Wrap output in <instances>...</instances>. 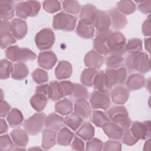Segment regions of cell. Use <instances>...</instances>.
Masks as SVG:
<instances>
[{"mask_svg": "<svg viewBox=\"0 0 151 151\" xmlns=\"http://www.w3.org/2000/svg\"><path fill=\"white\" fill-rule=\"evenodd\" d=\"M125 65L129 72L138 71L139 73H146L150 71V58L143 52L129 54L126 58Z\"/></svg>", "mask_w": 151, "mask_h": 151, "instance_id": "cell-1", "label": "cell"}, {"mask_svg": "<svg viewBox=\"0 0 151 151\" xmlns=\"http://www.w3.org/2000/svg\"><path fill=\"white\" fill-rule=\"evenodd\" d=\"M106 114L111 122L118 124L124 131L130 129L132 122L125 106L120 105L112 106L107 110Z\"/></svg>", "mask_w": 151, "mask_h": 151, "instance_id": "cell-2", "label": "cell"}, {"mask_svg": "<svg viewBox=\"0 0 151 151\" xmlns=\"http://www.w3.org/2000/svg\"><path fill=\"white\" fill-rule=\"evenodd\" d=\"M6 57L12 62L24 63L36 58L37 55L30 49L21 48L18 45H11L5 51Z\"/></svg>", "mask_w": 151, "mask_h": 151, "instance_id": "cell-3", "label": "cell"}, {"mask_svg": "<svg viewBox=\"0 0 151 151\" xmlns=\"http://www.w3.org/2000/svg\"><path fill=\"white\" fill-rule=\"evenodd\" d=\"M77 17L64 12H60L53 17L52 27L55 30L70 32L74 30Z\"/></svg>", "mask_w": 151, "mask_h": 151, "instance_id": "cell-4", "label": "cell"}, {"mask_svg": "<svg viewBox=\"0 0 151 151\" xmlns=\"http://www.w3.org/2000/svg\"><path fill=\"white\" fill-rule=\"evenodd\" d=\"M41 4L39 1H21L15 5V11L17 17L21 19L37 16L40 10Z\"/></svg>", "mask_w": 151, "mask_h": 151, "instance_id": "cell-5", "label": "cell"}, {"mask_svg": "<svg viewBox=\"0 0 151 151\" xmlns=\"http://www.w3.org/2000/svg\"><path fill=\"white\" fill-rule=\"evenodd\" d=\"M126 40L124 35L119 31L112 32L108 37L107 45L109 55L117 54L123 55L125 54Z\"/></svg>", "mask_w": 151, "mask_h": 151, "instance_id": "cell-6", "label": "cell"}, {"mask_svg": "<svg viewBox=\"0 0 151 151\" xmlns=\"http://www.w3.org/2000/svg\"><path fill=\"white\" fill-rule=\"evenodd\" d=\"M46 115L43 113H36L31 117L25 120L23 123L24 130L30 135H36L40 133L45 125Z\"/></svg>", "mask_w": 151, "mask_h": 151, "instance_id": "cell-7", "label": "cell"}, {"mask_svg": "<svg viewBox=\"0 0 151 151\" xmlns=\"http://www.w3.org/2000/svg\"><path fill=\"white\" fill-rule=\"evenodd\" d=\"M55 37L53 31L50 28H44L38 31L35 36L37 47L41 51L50 49L55 42Z\"/></svg>", "mask_w": 151, "mask_h": 151, "instance_id": "cell-8", "label": "cell"}, {"mask_svg": "<svg viewBox=\"0 0 151 151\" xmlns=\"http://www.w3.org/2000/svg\"><path fill=\"white\" fill-rule=\"evenodd\" d=\"M90 106L92 109L106 110L111 105L110 94L109 91H101L94 90L90 97Z\"/></svg>", "mask_w": 151, "mask_h": 151, "instance_id": "cell-9", "label": "cell"}, {"mask_svg": "<svg viewBox=\"0 0 151 151\" xmlns=\"http://www.w3.org/2000/svg\"><path fill=\"white\" fill-rule=\"evenodd\" d=\"M17 40L11 32V22L1 20L0 25V42L1 49L7 48L16 43Z\"/></svg>", "mask_w": 151, "mask_h": 151, "instance_id": "cell-10", "label": "cell"}, {"mask_svg": "<svg viewBox=\"0 0 151 151\" xmlns=\"http://www.w3.org/2000/svg\"><path fill=\"white\" fill-rule=\"evenodd\" d=\"M112 31L109 29L104 32H97L96 37L93 41L94 50L102 55H109V49L107 45V38Z\"/></svg>", "mask_w": 151, "mask_h": 151, "instance_id": "cell-11", "label": "cell"}, {"mask_svg": "<svg viewBox=\"0 0 151 151\" xmlns=\"http://www.w3.org/2000/svg\"><path fill=\"white\" fill-rule=\"evenodd\" d=\"M130 129L139 140H146L150 138L151 134L150 121H134L132 123Z\"/></svg>", "mask_w": 151, "mask_h": 151, "instance_id": "cell-12", "label": "cell"}, {"mask_svg": "<svg viewBox=\"0 0 151 151\" xmlns=\"http://www.w3.org/2000/svg\"><path fill=\"white\" fill-rule=\"evenodd\" d=\"M110 98L114 104L123 105L128 100L130 90L122 86H116L110 91Z\"/></svg>", "mask_w": 151, "mask_h": 151, "instance_id": "cell-13", "label": "cell"}, {"mask_svg": "<svg viewBox=\"0 0 151 151\" xmlns=\"http://www.w3.org/2000/svg\"><path fill=\"white\" fill-rule=\"evenodd\" d=\"M58 58L52 51H44L40 52L38 56V65L45 70H51L57 63Z\"/></svg>", "mask_w": 151, "mask_h": 151, "instance_id": "cell-14", "label": "cell"}, {"mask_svg": "<svg viewBox=\"0 0 151 151\" xmlns=\"http://www.w3.org/2000/svg\"><path fill=\"white\" fill-rule=\"evenodd\" d=\"M98 9L91 4L84 5L81 8L79 14L80 21L87 25H93L96 19Z\"/></svg>", "mask_w": 151, "mask_h": 151, "instance_id": "cell-15", "label": "cell"}, {"mask_svg": "<svg viewBox=\"0 0 151 151\" xmlns=\"http://www.w3.org/2000/svg\"><path fill=\"white\" fill-rule=\"evenodd\" d=\"M107 14L111 21V26L115 29L124 28L127 24V20L125 15L121 13L116 8H113L107 11Z\"/></svg>", "mask_w": 151, "mask_h": 151, "instance_id": "cell-16", "label": "cell"}, {"mask_svg": "<svg viewBox=\"0 0 151 151\" xmlns=\"http://www.w3.org/2000/svg\"><path fill=\"white\" fill-rule=\"evenodd\" d=\"M104 57L94 50L88 51L84 56V63L88 68L97 70L101 68L104 63Z\"/></svg>", "mask_w": 151, "mask_h": 151, "instance_id": "cell-17", "label": "cell"}, {"mask_svg": "<svg viewBox=\"0 0 151 151\" xmlns=\"http://www.w3.org/2000/svg\"><path fill=\"white\" fill-rule=\"evenodd\" d=\"M11 32L17 40L24 38L27 34L28 27L27 22L22 19L14 18L11 22Z\"/></svg>", "mask_w": 151, "mask_h": 151, "instance_id": "cell-18", "label": "cell"}, {"mask_svg": "<svg viewBox=\"0 0 151 151\" xmlns=\"http://www.w3.org/2000/svg\"><path fill=\"white\" fill-rule=\"evenodd\" d=\"M93 25L97 29V32H104L109 30L111 26V21L107 12L98 10Z\"/></svg>", "mask_w": 151, "mask_h": 151, "instance_id": "cell-19", "label": "cell"}, {"mask_svg": "<svg viewBox=\"0 0 151 151\" xmlns=\"http://www.w3.org/2000/svg\"><path fill=\"white\" fill-rule=\"evenodd\" d=\"M146 83L145 76L141 73H133L126 80V86L129 90L135 91L143 88Z\"/></svg>", "mask_w": 151, "mask_h": 151, "instance_id": "cell-20", "label": "cell"}, {"mask_svg": "<svg viewBox=\"0 0 151 151\" xmlns=\"http://www.w3.org/2000/svg\"><path fill=\"white\" fill-rule=\"evenodd\" d=\"M73 73L71 64L67 61L58 62L55 69V75L58 80H65L71 77Z\"/></svg>", "mask_w": 151, "mask_h": 151, "instance_id": "cell-21", "label": "cell"}, {"mask_svg": "<svg viewBox=\"0 0 151 151\" xmlns=\"http://www.w3.org/2000/svg\"><path fill=\"white\" fill-rule=\"evenodd\" d=\"M74 112L83 120L88 119L91 114V107L85 99L77 100L74 106Z\"/></svg>", "mask_w": 151, "mask_h": 151, "instance_id": "cell-22", "label": "cell"}, {"mask_svg": "<svg viewBox=\"0 0 151 151\" xmlns=\"http://www.w3.org/2000/svg\"><path fill=\"white\" fill-rule=\"evenodd\" d=\"M15 6V2L11 0H2L0 1V16L1 20L8 21L14 16Z\"/></svg>", "mask_w": 151, "mask_h": 151, "instance_id": "cell-23", "label": "cell"}, {"mask_svg": "<svg viewBox=\"0 0 151 151\" xmlns=\"http://www.w3.org/2000/svg\"><path fill=\"white\" fill-rule=\"evenodd\" d=\"M104 133L109 139L113 140H120L122 138L124 130L117 123L110 122L106 126L103 127Z\"/></svg>", "mask_w": 151, "mask_h": 151, "instance_id": "cell-24", "label": "cell"}, {"mask_svg": "<svg viewBox=\"0 0 151 151\" xmlns=\"http://www.w3.org/2000/svg\"><path fill=\"white\" fill-rule=\"evenodd\" d=\"M11 136L15 145L17 147H25L29 141L28 133L21 129H15L11 131Z\"/></svg>", "mask_w": 151, "mask_h": 151, "instance_id": "cell-25", "label": "cell"}, {"mask_svg": "<svg viewBox=\"0 0 151 151\" xmlns=\"http://www.w3.org/2000/svg\"><path fill=\"white\" fill-rule=\"evenodd\" d=\"M63 117L55 113H51L48 114L45 120V127L55 132L58 131L63 127Z\"/></svg>", "mask_w": 151, "mask_h": 151, "instance_id": "cell-26", "label": "cell"}, {"mask_svg": "<svg viewBox=\"0 0 151 151\" xmlns=\"http://www.w3.org/2000/svg\"><path fill=\"white\" fill-rule=\"evenodd\" d=\"M56 132L49 129H45L42 132L41 146L44 150H49L56 144Z\"/></svg>", "mask_w": 151, "mask_h": 151, "instance_id": "cell-27", "label": "cell"}, {"mask_svg": "<svg viewBox=\"0 0 151 151\" xmlns=\"http://www.w3.org/2000/svg\"><path fill=\"white\" fill-rule=\"evenodd\" d=\"M94 134L95 129L94 126L90 122L87 121L83 122L76 131L77 136L85 141H88L93 138Z\"/></svg>", "mask_w": 151, "mask_h": 151, "instance_id": "cell-28", "label": "cell"}, {"mask_svg": "<svg viewBox=\"0 0 151 151\" xmlns=\"http://www.w3.org/2000/svg\"><path fill=\"white\" fill-rule=\"evenodd\" d=\"M74 134L68 128L64 127L61 128L58 132L56 137L57 143L60 146H67L71 144Z\"/></svg>", "mask_w": 151, "mask_h": 151, "instance_id": "cell-29", "label": "cell"}, {"mask_svg": "<svg viewBox=\"0 0 151 151\" xmlns=\"http://www.w3.org/2000/svg\"><path fill=\"white\" fill-rule=\"evenodd\" d=\"M90 120L95 126L101 128L106 126L110 122L106 113L96 110H94L91 112Z\"/></svg>", "mask_w": 151, "mask_h": 151, "instance_id": "cell-30", "label": "cell"}, {"mask_svg": "<svg viewBox=\"0 0 151 151\" xmlns=\"http://www.w3.org/2000/svg\"><path fill=\"white\" fill-rule=\"evenodd\" d=\"M47 96L54 101H58L64 97L60 82L52 81L48 84Z\"/></svg>", "mask_w": 151, "mask_h": 151, "instance_id": "cell-31", "label": "cell"}, {"mask_svg": "<svg viewBox=\"0 0 151 151\" xmlns=\"http://www.w3.org/2000/svg\"><path fill=\"white\" fill-rule=\"evenodd\" d=\"M7 122L12 128L19 127L24 121L22 112L17 108L12 109L7 116Z\"/></svg>", "mask_w": 151, "mask_h": 151, "instance_id": "cell-32", "label": "cell"}, {"mask_svg": "<svg viewBox=\"0 0 151 151\" xmlns=\"http://www.w3.org/2000/svg\"><path fill=\"white\" fill-rule=\"evenodd\" d=\"M76 32L81 38L91 39L94 35V28L93 25L85 24L80 20L77 24Z\"/></svg>", "mask_w": 151, "mask_h": 151, "instance_id": "cell-33", "label": "cell"}, {"mask_svg": "<svg viewBox=\"0 0 151 151\" xmlns=\"http://www.w3.org/2000/svg\"><path fill=\"white\" fill-rule=\"evenodd\" d=\"M55 111L62 116H67L72 113L73 109V102L68 99L58 100L54 106Z\"/></svg>", "mask_w": 151, "mask_h": 151, "instance_id": "cell-34", "label": "cell"}, {"mask_svg": "<svg viewBox=\"0 0 151 151\" xmlns=\"http://www.w3.org/2000/svg\"><path fill=\"white\" fill-rule=\"evenodd\" d=\"M29 74L27 66L24 63H18L14 65L11 73V77L16 80H22L25 78Z\"/></svg>", "mask_w": 151, "mask_h": 151, "instance_id": "cell-35", "label": "cell"}, {"mask_svg": "<svg viewBox=\"0 0 151 151\" xmlns=\"http://www.w3.org/2000/svg\"><path fill=\"white\" fill-rule=\"evenodd\" d=\"M29 101L32 107L37 111L40 112L45 109L48 99L44 94L35 93L31 97Z\"/></svg>", "mask_w": 151, "mask_h": 151, "instance_id": "cell-36", "label": "cell"}, {"mask_svg": "<svg viewBox=\"0 0 151 151\" xmlns=\"http://www.w3.org/2000/svg\"><path fill=\"white\" fill-rule=\"evenodd\" d=\"M83 119L74 112L66 116L64 120V124L74 132H76L83 123Z\"/></svg>", "mask_w": 151, "mask_h": 151, "instance_id": "cell-37", "label": "cell"}, {"mask_svg": "<svg viewBox=\"0 0 151 151\" xmlns=\"http://www.w3.org/2000/svg\"><path fill=\"white\" fill-rule=\"evenodd\" d=\"M93 87L96 90L101 91H109L104 71L101 70L97 72L93 80Z\"/></svg>", "mask_w": 151, "mask_h": 151, "instance_id": "cell-38", "label": "cell"}, {"mask_svg": "<svg viewBox=\"0 0 151 151\" xmlns=\"http://www.w3.org/2000/svg\"><path fill=\"white\" fill-rule=\"evenodd\" d=\"M97 70L87 68L81 73L80 76V81L83 85L87 87H92L94 78L97 73Z\"/></svg>", "mask_w": 151, "mask_h": 151, "instance_id": "cell-39", "label": "cell"}, {"mask_svg": "<svg viewBox=\"0 0 151 151\" xmlns=\"http://www.w3.org/2000/svg\"><path fill=\"white\" fill-rule=\"evenodd\" d=\"M142 41L141 39L134 38L128 40L125 45V51L130 54L140 52L142 51Z\"/></svg>", "mask_w": 151, "mask_h": 151, "instance_id": "cell-40", "label": "cell"}, {"mask_svg": "<svg viewBox=\"0 0 151 151\" xmlns=\"http://www.w3.org/2000/svg\"><path fill=\"white\" fill-rule=\"evenodd\" d=\"M116 8L124 15H130L136 11V5L132 1H120L116 4Z\"/></svg>", "mask_w": 151, "mask_h": 151, "instance_id": "cell-41", "label": "cell"}, {"mask_svg": "<svg viewBox=\"0 0 151 151\" xmlns=\"http://www.w3.org/2000/svg\"><path fill=\"white\" fill-rule=\"evenodd\" d=\"M71 95L73 98L76 100L80 99L87 100L89 97L87 88L84 85L78 83H74V88Z\"/></svg>", "mask_w": 151, "mask_h": 151, "instance_id": "cell-42", "label": "cell"}, {"mask_svg": "<svg viewBox=\"0 0 151 151\" xmlns=\"http://www.w3.org/2000/svg\"><path fill=\"white\" fill-rule=\"evenodd\" d=\"M62 5L64 11L70 15L78 14L81 8L77 1H64L62 2Z\"/></svg>", "mask_w": 151, "mask_h": 151, "instance_id": "cell-43", "label": "cell"}, {"mask_svg": "<svg viewBox=\"0 0 151 151\" xmlns=\"http://www.w3.org/2000/svg\"><path fill=\"white\" fill-rule=\"evenodd\" d=\"M124 58L122 55L117 54L109 55L106 59V64L109 68L116 69L120 67L124 63Z\"/></svg>", "mask_w": 151, "mask_h": 151, "instance_id": "cell-44", "label": "cell"}, {"mask_svg": "<svg viewBox=\"0 0 151 151\" xmlns=\"http://www.w3.org/2000/svg\"><path fill=\"white\" fill-rule=\"evenodd\" d=\"M14 65L6 59H2L0 64V78L5 80L11 76Z\"/></svg>", "mask_w": 151, "mask_h": 151, "instance_id": "cell-45", "label": "cell"}, {"mask_svg": "<svg viewBox=\"0 0 151 151\" xmlns=\"http://www.w3.org/2000/svg\"><path fill=\"white\" fill-rule=\"evenodd\" d=\"M31 77L34 81L37 84H42L48 80V74L47 72L41 68L35 69L31 74Z\"/></svg>", "mask_w": 151, "mask_h": 151, "instance_id": "cell-46", "label": "cell"}, {"mask_svg": "<svg viewBox=\"0 0 151 151\" xmlns=\"http://www.w3.org/2000/svg\"><path fill=\"white\" fill-rule=\"evenodd\" d=\"M43 9L47 12L54 14L61 9V3L58 1L47 0L42 2Z\"/></svg>", "mask_w": 151, "mask_h": 151, "instance_id": "cell-47", "label": "cell"}, {"mask_svg": "<svg viewBox=\"0 0 151 151\" xmlns=\"http://www.w3.org/2000/svg\"><path fill=\"white\" fill-rule=\"evenodd\" d=\"M106 77L107 82V86L109 90L117 85V75L116 69L107 68L104 71Z\"/></svg>", "mask_w": 151, "mask_h": 151, "instance_id": "cell-48", "label": "cell"}, {"mask_svg": "<svg viewBox=\"0 0 151 151\" xmlns=\"http://www.w3.org/2000/svg\"><path fill=\"white\" fill-rule=\"evenodd\" d=\"M14 143L12 141L9 134H6L0 136V150L2 151H9L14 149Z\"/></svg>", "mask_w": 151, "mask_h": 151, "instance_id": "cell-49", "label": "cell"}, {"mask_svg": "<svg viewBox=\"0 0 151 151\" xmlns=\"http://www.w3.org/2000/svg\"><path fill=\"white\" fill-rule=\"evenodd\" d=\"M103 142L97 138H92L86 143V150L100 151L103 149Z\"/></svg>", "mask_w": 151, "mask_h": 151, "instance_id": "cell-50", "label": "cell"}, {"mask_svg": "<svg viewBox=\"0 0 151 151\" xmlns=\"http://www.w3.org/2000/svg\"><path fill=\"white\" fill-rule=\"evenodd\" d=\"M138 140L139 139L133 134L130 129L124 131L122 138V142L127 146H133L135 145Z\"/></svg>", "mask_w": 151, "mask_h": 151, "instance_id": "cell-51", "label": "cell"}, {"mask_svg": "<svg viewBox=\"0 0 151 151\" xmlns=\"http://www.w3.org/2000/svg\"><path fill=\"white\" fill-rule=\"evenodd\" d=\"M102 150L104 151H120L122 150V145L118 141L109 140L103 144Z\"/></svg>", "mask_w": 151, "mask_h": 151, "instance_id": "cell-52", "label": "cell"}, {"mask_svg": "<svg viewBox=\"0 0 151 151\" xmlns=\"http://www.w3.org/2000/svg\"><path fill=\"white\" fill-rule=\"evenodd\" d=\"M60 84L64 97L72 94L74 88V83L70 81H61L60 82Z\"/></svg>", "mask_w": 151, "mask_h": 151, "instance_id": "cell-53", "label": "cell"}, {"mask_svg": "<svg viewBox=\"0 0 151 151\" xmlns=\"http://www.w3.org/2000/svg\"><path fill=\"white\" fill-rule=\"evenodd\" d=\"M117 75V85L122 86L126 81L127 78V70L124 67H120L116 68Z\"/></svg>", "mask_w": 151, "mask_h": 151, "instance_id": "cell-54", "label": "cell"}, {"mask_svg": "<svg viewBox=\"0 0 151 151\" xmlns=\"http://www.w3.org/2000/svg\"><path fill=\"white\" fill-rule=\"evenodd\" d=\"M71 148L77 150H84L85 149V145L81 138L77 136L74 137L71 143Z\"/></svg>", "mask_w": 151, "mask_h": 151, "instance_id": "cell-55", "label": "cell"}, {"mask_svg": "<svg viewBox=\"0 0 151 151\" xmlns=\"http://www.w3.org/2000/svg\"><path fill=\"white\" fill-rule=\"evenodd\" d=\"M11 106L6 101L1 100L0 103V116L1 117H5L11 111Z\"/></svg>", "mask_w": 151, "mask_h": 151, "instance_id": "cell-56", "label": "cell"}, {"mask_svg": "<svg viewBox=\"0 0 151 151\" xmlns=\"http://www.w3.org/2000/svg\"><path fill=\"white\" fill-rule=\"evenodd\" d=\"M139 10L145 14H149L151 11V1H143L138 4Z\"/></svg>", "mask_w": 151, "mask_h": 151, "instance_id": "cell-57", "label": "cell"}, {"mask_svg": "<svg viewBox=\"0 0 151 151\" xmlns=\"http://www.w3.org/2000/svg\"><path fill=\"white\" fill-rule=\"evenodd\" d=\"M142 33L145 37H150L151 34L150 29V15H149L146 19L145 20L142 25Z\"/></svg>", "mask_w": 151, "mask_h": 151, "instance_id": "cell-58", "label": "cell"}, {"mask_svg": "<svg viewBox=\"0 0 151 151\" xmlns=\"http://www.w3.org/2000/svg\"><path fill=\"white\" fill-rule=\"evenodd\" d=\"M48 84H42L39 86H37L35 88V93H39L44 94L47 96L48 93Z\"/></svg>", "mask_w": 151, "mask_h": 151, "instance_id": "cell-59", "label": "cell"}, {"mask_svg": "<svg viewBox=\"0 0 151 151\" xmlns=\"http://www.w3.org/2000/svg\"><path fill=\"white\" fill-rule=\"evenodd\" d=\"M8 130V127L6 123V121L3 119H1V120H0V133L1 134L3 133H5L7 132Z\"/></svg>", "mask_w": 151, "mask_h": 151, "instance_id": "cell-60", "label": "cell"}, {"mask_svg": "<svg viewBox=\"0 0 151 151\" xmlns=\"http://www.w3.org/2000/svg\"><path fill=\"white\" fill-rule=\"evenodd\" d=\"M144 41H145V47L146 50L148 52H150V37L145 38Z\"/></svg>", "mask_w": 151, "mask_h": 151, "instance_id": "cell-61", "label": "cell"}, {"mask_svg": "<svg viewBox=\"0 0 151 151\" xmlns=\"http://www.w3.org/2000/svg\"><path fill=\"white\" fill-rule=\"evenodd\" d=\"M150 139L148 138V140H147L145 143V145L143 147V150H150Z\"/></svg>", "mask_w": 151, "mask_h": 151, "instance_id": "cell-62", "label": "cell"}]
</instances>
